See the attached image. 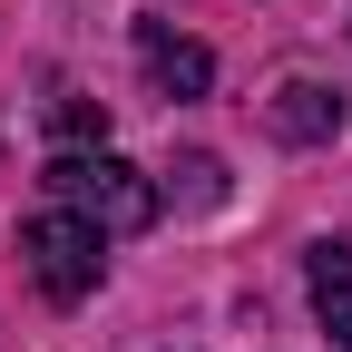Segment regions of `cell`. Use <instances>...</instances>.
I'll return each mask as SVG.
<instances>
[{
    "instance_id": "obj_1",
    "label": "cell",
    "mask_w": 352,
    "mask_h": 352,
    "mask_svg": "<svg viewBox=\"0 0 352 352\" xmlns=\"http://www.w3.org/2000/svg\"><path fill=\"white\" fill-rule=\"evenodd\" d=\"M39 186H50L69 215H88L98 235H147V226H157V186H147L127 157H108V147H98V157H88V147L50 157V176H39Z\"/></svg>"
},
{
    "instance_id": "obj_2",
    "label": "cell",
    "mask_w": 352,
    "mask_h": 352,
    "mask_svg": "<svg viewBox=\"0 0 352 352\" xmlns=\"http://www.w3.org/2000/svg\"><path fill=\"white\" fill-rule=\"evenodd\" d=\"M20 254H30V274H39L50 303H88V294H98V264H108V235L88 226V215L50 206V215L20 226Z\"/></svg>"
},
{
    "instance_id": "obj_3",
    "label": "cell",
    "mask_w": 352,
    "mask_h": 352,
    "mask_svg": "<svg viewBox=\"0 0 352 352\" xmlns=\"http://www.w3.org/2000/svg\"><path fill=\"white\" fill-rule=\"evenodd\" d=\"M264 127L294 138V147H323L333 127H342V88H323V78H284L274 98H264Z\"/></svg>"
},
{
    "instance_id": "obj_4",
    "label": "cell",
    "mask_w": 352,
    "mask_h": 352,
    "mask_svg": "<svg viewBox=\"0 0 352 352\" xmlns=\"http://www.w3.org/2000/svg\"><path fill=\"white\" fill-rule=\"evenodd\" d=\"M138 59H147V78L166 88V98H206V88H215V59L196 50V39H176V30H138Z\"/></svg>"
},
{
    "instance_id": "obj_5",
    "label": "cell",
    "mask_w": 352,
    "mask_h": 352,
    "mask_svg": "<svg viewBox=\"0 0 352 352\" xmlns=\"http://www.w3.org/2000/svg\"><path fill=\"white\" fill-rule=\"evenodd\" d=\"M303 284H314V314H323V333L352 352V245H314V254H303Z\"/></svg>"
},
{
    "instance_id": "obj_6",
    "label": "cell",
    "mask_w": 352,
    "mask_h": 352,
    "mask_svg": "<svg viewBox=\"0 0 352 352\" xmlns=\"http://www.w3.org/2000/svg\"><path fill=\"white\" fill-rule=\"evenodd\" d=\"M50 127H59L69 147H88V138H108V108H98V98H78V88H59V98H50Z\"/></svg>"
},
{
    "instance_id": "obj_7",
    "label": "cell",
    "mask_w": 352,
    "mask_h": 352,
    "mask_svg": "<svg viewBox=\"0 0 352 352\" xmlns=\"http://www.w3.org/2000/svg\"><path fill=\"white\" fill-rule=\"evenodd\" d=\"M176 176H186V206H215V196H226V166H215V157H186Z\"/></svg>"
}]
</instances>
